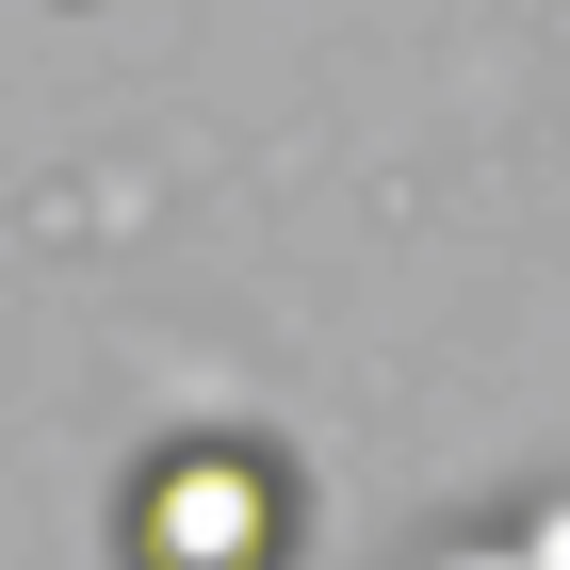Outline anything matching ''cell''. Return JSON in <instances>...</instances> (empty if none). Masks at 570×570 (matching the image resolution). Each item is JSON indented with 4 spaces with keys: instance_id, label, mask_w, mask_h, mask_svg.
Masks as SVG:
<instances>
[{
    "instance_id": "cell-1",
    "label": "cell",
    "mask_w": 570,
    "mask_h": 570,
    "mask_svg": "<svg viewBox=\"0 0 570 570\" xmlns=\"http://www.w3.org/2000/svg\"><path fill=\"white\" fill-rule=\"evenodd\" d=\"M115 554L131 570H294V473L262 440H164L115 489Z\"/></svg>"
}]
</instances>
